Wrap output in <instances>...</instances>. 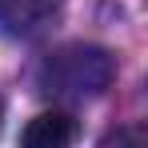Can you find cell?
Segmentation results:
<instances>
[{"label":"cell","mask_w":148,"mask_h":148,"mask_svg":"<svg viewBox=\"0 0 148 148\" xmlns=\"http://www.w3.org/2000/svg\"><path fill=\"white\" fill-rule=\"evenodd\" d=\"M112 76H116V64L104 48L64 44V48L44 56L36 84H40L44 96H56V100H96L112 84Z\"/></svg>","instance_id":"1"},{"label":"cell","mask_w":148,"mask_h":148,"mask_svg":"<svg viewBox=\"0 0 148 148\" xmlns=\"http://www.w3.org/2000/svg\"><path fill=\"white\" fill-rule=\"evenodd\" d=\"M60 0H0V28L8 36H36L56 16Z\"/></svg>","instance_id":"2"},{"label":"cell","mask_w":148,"mask_h":148,"mask_svg":"<svg viewBox=\"0 0 148 148\" xmlns=\"http://www.w3.org/2000/svg\"><path fill=\"white\" fill-rule=\"evenodd\" d=\"M76 140V120L68 112H40V116H32L24 128V136H20V148H72Z\"/></svg>","instance_id":"3"},{"label":"cell","mask_w":148,"mask_h":148,"mask_svg":"<svg viewBox=\"0 0 148 148\" xmlns=\"http://www.w3.org/2000/svg\"><path fill=\"white\" fill-rule=\"evenodd\" d=\"M116 148H140V128H128L124 136H116Z\"/></svg>","instance_id":"4"},{"label":"cell","mask_w":148,"mask_h":148,"mask_svg":"<svg viewBox=\"0 0 148 148\" xmlns=\"http://www.w3.org/2000/svg\"><path fill=\"white\" fill-rule=\"evenodd\" d=\"M0 116H4V108H0Z\"/></svg>","instance_id":"5"}]
</instances>
